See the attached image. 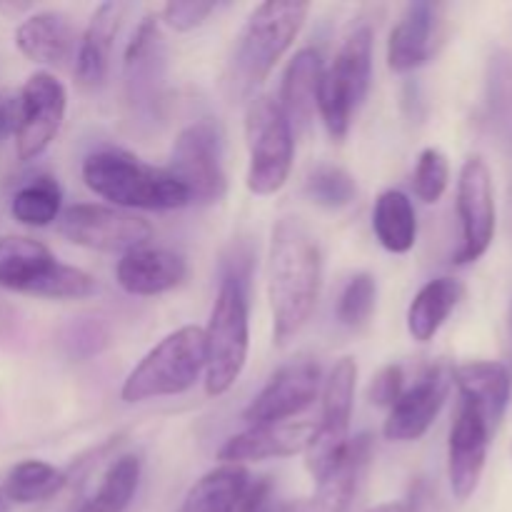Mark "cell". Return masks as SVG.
<instances>
[{
    "label": "cell",
    "instance_id": "1",
    "mask_svg": "<svg viewBox=\"0 0 512 512\" xmlns=\"http://www.w3.org/2000/svg\"><path fill=\"white\" fill-rule=\"evenodd\" d=\"M323 280L318 238L295 215L280 218L270 238L268 298L273 310V338L288 345L313 315Z\"/></svg>",
    "mask_w": 512,
    "mask_h": 512
},
{
    "label": "cell",
    "instance_id": "2",
    "mask_svg": "<svg viewBox=\"0 0 512 512\" xmlns=\"http://www.w3.org/2000/svg\"><path fill=\"white\" fill-rule=\"evenodd\" d=\"M310 5L295 0H268L260 3L245 20L228 70H225V93L233 103L253 98L255 90L268 80L290 45L308 20Z\"/></svg>",
    "mask_w": 512,
    "mask_h": 512
},
{
    "label": "cell",
    "instance_id": "3",
    "mask_svg": "<svg viewBox=\"0 0 512 512\" xmlns=\"http://www.w3.org/2000/svg\"><path fill=\"white\" fill-rule=\"evenodd\" d=\"M83 180L95 195L125 210H178L190 205L183 185L168 173L143 163L128 150H95L83 160Z\"/></svg>",
    "mask_w": 512,
    "mask_h": 512
},
{
    "label": "cell",
    "instance_id": "4",
    "mask_svg": "<svg viewBox=\"0 0 512 512\" xmlns=\"http://www.w3.org/2000/svg\"><path fill=\"white\" fill-rule=\"evenodd\" d=\"M205 370V330L185 325L165 335L125 378L120 398L143 403L153 398L188 393Z\"/></svg>",
    "mask_w": 512,
    "mask_h": 512
},
{
    "label": "cell",
    "instance_id": "5",
    "mask_svg": "<svg viewBox=\"0 0 512 512\" xmlns=\"http://www.w3.org/2000/svg\"><path fill=\"white\" fill-rule=\"evenodd\" d=\"M0 288L48 300H80L95 293L85 270L65 265L40 240L8 235L0 240Z\"/></svg>",
    "mask_w": 512,
    "mask_h": 512
},
{
    "label": "cell",
    "instance_id": "6",
    "mask_svg": "<svg viewBox=\"0 0 512 512\" xmlns=\"http://www.w3.org/2000/svg\"><path fill=\"white\" fill-rule=\"evenodd\" d=\"M248 288L223 278L205 328V390L225 395L245 368L250 348Z\"/></svg>",
    "mask_w": 512,
    "mask_h": 512
},
{
    "label": "cell",
    "instance_id": "7",
    "mask_svg": "<svg viewBox=\"0 0 512 512\" xmlns=\"http://www.w3.org/2000/svg\"><path fill=\"white\" fill-rule=\"evenodd\" d=\"M373 80V30L358 25L345 35L333 65L323 70L318 88V113L333 140H343L353 113L365 103Z\"/></svg>",
    "mask_w": 512,
    "mask_h": 512
},
{
    "label": "cell",
    "instance_id": "8",
    "mask_svg": "<svg viewBox=\"0 0 512 512\" xmlns=\"http://www.w3.org/2000/svg\"><path fill=\"white\" fill-rule=\"evenodd\" d=\"M248 143V190L253 195H275L290 178L295 155V133L270 95H255L245 110Z\"/></svg>",
    "mask_w": 512,
    "mask_h": 512
},
{
    "label": "cell",
    "instance_id": "9",
    "mask_svg": "<svg viewBox=\"0 0 512 512\" xmlns=\"http://www.w3.org/2000/svg\"><path fill=\"white\" fill-rule=\"evenodd\" d=\"M168 50L155 15H145L135 28L123 60V90L130 118L140 125H153L163 113Z\"/></svg>",
    "mask_w": 512,
    "mask_h": 512
},
{
    "label": "cell",
    "instance_id": "10",
    "mask_svg": "<svg viewBox=\"0 0 512 512\" xmlns=\"http://www.w3.org/2000/svg\"><path fill=\"white\" fill-rule=\"evenodd\" d=\"M168 173L195 205H215L228 193L223 168V133L213 120H195L175 138Z\"/></svg>",
    "mask_w": 512,
    "mask_h": 512
},
{
    "label": "cell",
    "instance_id": "11",
    "mask_svg": "<svg viewBox=\"0 0 512 512\" xmlns=\"http://www.w3.org/2000/svg\"><path fill=\"white\" fill-rule=\"evenodd\" d=\"M355 385H358V365L353 358H343L330 370L323 388V415L318 428L310 435L305 448V465L315 480L323 478L340 460L348 448L350 415L355 403Z\"/></svg>",
    "mask_w": 512,
    "mask_h": 512
},
{
    "label": "cell",
    "instance_id": "12",
    "mask_svg": "<svg viewBox=\"0 0 512 512\" xmlns=\"http://www.w3.org/2000/svg\"><path fill=\"white\" fill-rule=\"evenodd\" d=\"M58 230L63 238L80 248L103 253H130L148 245L153 228L148 220L108 205L78 203L60 213Z\"/></svg>",
    "mask_w": 512,
    "mask_h": 512
},
{
    "label": "cell",
    "instance_id": "13",
    "mask_svg": "<svg viewBox=\"0 0 512 512\" xmlns=\"http://www.w3.org/2000/svg\"><path fill=\"white\" fill-rule=\"evenodd\" d=\"M458 218L460 245L453 255V263L470 265L488 253L495 238L493 175L480 155H470L460 168Z\"/></svg>",
    "mask_w": 512,
    "mask_h": 512
},
{
    "label": "cell",
    "instance_id": "14",
    "mask_svg": "<svg viewBox=\"0 0 512 512\" xmlns=\"http://www.w3.org/2000/svg\"><path fill=\"white\" fill-rule=\"evenodd\" d=\"M63 83L55 75L33 73L25 80L18 93V130H15V148L20 160H35L58 135L65 118Z\"/></svg>",
    "mask_w": 512,
    "mask_h": 512
},
{
    "label": "cell",
    "instance_id": "15",
    "mask_svg": "<svg viewBox=\"0 0 512 512\" xmlns=\"http://www.w3.org/2000/svg\"><path fill=\"white\" fill-rule=\"evenodd\" d=\"M320 383H323L320 380V365L315 363V358L300 355V358L283 365L268 380V385L245 408L243 420L250 428L288 423L290 418H295V415H300L305 408L313 405V400L318 398Z\"/></svg>",
    "mask_w": 512,
    "mask_h": 512
},
{
    "label": "cell",
    "instance_id": "16",
    "mask_svg": "<svg viewBox=\"0 0 512 512\" xmlns=\"http://www.w3.org/2000/svg\"><path fill=\"white\" fill-rule=\"evenodd\" d=\"M493 430L470 400L460 398L448 443V475L455 498L468 500L478 490Z\"/></svg>",
    "mask_w": 512,
    "mask_h": 512
},
{
    "label": "cell",
    "instance_id": "17",
    "mask_svg": "<svg viewBox=\"0 0 512 512\" xmlns=\"http://www.w3.org/2000/svg\"><path fill=\"white\" fill-rule=\"evenodd\" d=\"M450 383H453V373L448 370V365H430L423 378L413 388L403 390L398 403L390 408L383 428L385 438L393 443H413V440L423 438L443 410Z\"/></svg>",
    "mask_w": 512,
    "mask_h": 512
},
{
    "label": "cell",
    "instance_id": "18",
    "mask_svg": "<svg viewBox=\"0 0 512 512\" xmlns=\"http://www.w3.org/2000/svg\"><path fill=\"white\" fill-rule=\"evenodd\" d=\"M373 465V435L363 433L348 443L338 463L318 480L310 512H358Z\"/></svg>",
    "mask_w": 512,
    "mask_h": 512
},
{
    "label": "cell",
    "instance_id": "19",
    "mask_svg": "<svg viewBox=\"0 0 512 512\" xmlns=\"http://www.w3.org/2000/svg\"><path fill=\"white\" fill-rule=\"evenodd\" d=\"M440 8L435 3H410L388 40V65L393 73L418 70L433 58L438 43Z\"/></svg>",
    "mask_w": 512,
    "mask_h": 512
},
{
    "label": "cell",
    "instance_id": "20",
    "mask_svg": "<svg viewBox=\"0 0 512 512\" xmlns=\"http://www.w3.org/2000/svg\"><path fill=\"white\" fill-rule=\"evenodd\" d=\"M310 435L313 428L308 423L258 425L225 440L223 448L218 450V460L223 465H243L270 458H290L295 453H305Z\"/></svg>",
    "mask_w": 512,
    "mask_h": 512
},
{
    "label": "cell",
    "instance_id": "21",
    "mask_svg": "<svg viewBox=\"0 0 512 512\" xmlns=\"http://www.w3.org/2000/svg\"><path fill=\"white\" fill-rule=\"evenodd\" d=\"M115 275L125 293L150 298V295H163L178 288L188 275V263L183 255L173 253V250L145 245V248L125 253Z\"/></svg>",
    "mask_w": 512,
    "mask_h": 512
},
{
    "label": "cell",
    "instance_id": "22",
    "mask_svg": "<svg viewBox=\"0 0 512 512\" xmlns=\"http://www.w3.org/2000/svg\"><path fill=\"white\" fill-rule=\"evenodd\" d=\"M128 10L125 3H103L90 18L83 38H80L78 58H75V78L83 88H100L108 80L113 40L118 35L123 15Z\"/></svg>",
    "mask_w": 512,
    "mask_h": 512
},
{
    "label": "cell",
    "instance_id": "23",
    "mask_svg": "<svg viewBox=\"0 0 512 512\" xmlns=\"http://www.w3.org/2000/svg\"><path fill=\"white\" fill-rule=\"evenodd\" d=\"M453 380L460 388V398L470 400L480 410L488 428L495 433L505 410H508L512 393V375L508 365L490 363V360L465 363L455 370Z\"/></svg>",
    "mask_w": 512,
    "mask_h": 512
},
{
    "label": "cell",
    "instance_id": "24",
    "mask_svg": "<svg viewBox=\"0 0 512 512\" xmlns=\"http://www.w3.org/2000/svg\"><path fill=\"white\" fill-rule=\"evenodd\" d=\"M323 58L315 48H303L290 60L280 88V110L293 133H305L318 108V88L323 78Z\"/></svg>",
    "mask_w": 512,
    "mask_h": 512
},
{
    "label": "cell",
    "instance_id": "25",
    "mask_svg": "<svg viewBox=\"0 0 512 512\" xmlns=\"http://www.w3.org/2000/svg\"><path fill=\"white\" fill-rule=\"evenodd\" d=\"M15 45L33 63L63 65L73 53V25L58 10H43V13L30 15L18 25Z\"/></svg>",
    "mask_w": 512,
    "mask_h": 512
},
{
    "label": "cell",
    "instance_id": "26",
    "mask_svg": "<svg viewBox=\"0 0 512 512\" xmlns=\"http://www.w3.org/2000/svg\"><path fill=\"white\" fill-rule=\"evenodd\" d=\"M465 288L455 278H435L418 290L408 308V330L418 343H428L438 335L463 298Z\"/></svg>",
    "mask_w": 512,
    "mask_h": 512
},
{
    "label": "cell",
    "instance_id": "27",
    "mask_svg": "<svg viewBox=\"0 0 512 512\" xmlns=\"http://www.w3.org/2000/svg\"><path fill=\"white\" fill-rule=\"evenodd\" d=\"M248 485L250 475L243 465H220L188 490L180 512H238Z\"/></svg>",
    "mask_w": 512,
    "mask_h": 512
},
{
    "label": "cell",
    "instance_id": "28",
    "mask_svg": "<svg viewBox=\"0 0 512 512\" xmlns=\"http://www.w3.org/2000/svg\"><path fill=\"white\" fill-rule=\"evenodd\" d=\"M373 230L385 250L403 255L413 250L418 240V218H415L413 200L400 190H385L375 200Z\"/></svg>",
    "mask_w": 512,
    "mask_h": 512
},
{
    "label": "cell",
    "instance_id": "29",
    "mask_svg": "<svg viewBox=\"0 0 512 512\" xmlns=\"http://www.w3.org/2000/svg\"><path fill=\"white\" fill-rule=\"evenodd\" d=\"M483 125L512 145V50H495L485 70Z\"/></svg>",
    "mask_w": 512,
    "mask_h": 512
},
{
    "label": "cell",
    "instance_id": "30",
    "mask_svg": "<svg viewBox=\"0 0 512 512\" xmlns=\"http://www.w3.org/2000/svg\"><path fill=\"white\" fill-rule=\"evenodd\" d=\"M68 485V475L43 460H23L5 475L3 493L8 503L33 505L55 498Z\"/></svg>",
    "mask_w": 512,
    "mask_h": 512
},
{
    "label": "cell",
    "instance_id": "31",
    "mask_svg": "<svg viewBox=\"0 0 512 512\" xmlns=\"http://www.w3.org/2000/svg\"><path fill=\"white\" fill-rule=\"evenodd\" d=\"M143 463L138 455H123L108 468L98 490L75 512H125L138 490Z\"/></svg>",
    "mask_w": 512,
    "mask_h": 512
},
{
    "label": "cell",
    "instance_id": "32",
    "mask_svg": "<svg viewBox=\"0 0 512 512\" xmlns=\"http://www.w3.org/2000/svg\"><path fill=\"white\" fill-rule=\"evenodd\" d=\"M60 205H63V190H60L58 180L50 175H38L13 195L10 210L18 223L30 225V228H45L60 218Z\"/></svg>",
    "mask_w": 512,
    "mask_h": 512
},
{
    "label": "cell",
    "instance_id": "33",
    "mask_svg": "<svg viewBox=\"0 0 512 512\" xmlns=\"http://www.w3.org/2000/svg\"><path fill=\"white\" fill-rule=\"evenodd\" d=\"M305 193L320 208L340 210L353 203L358 188L348 170L338 168V165H320L305 180Z\"/></svg>",
    "mask_w": 512,
    "mask_h": 512
},
{
    "label": "cell",
    "instance_id": "34",
    "mask_svg": "<svg viewBox=\"0 0 512 512\" xmlns=\"http://www.w3.org/2000/svg\"><path fill=\"white\" fill-rule=\"evenodd\" d=\"M378 300V285L370 273H358L348 280L338 300V320L350 330L363 328L370 320Z\"/></svg>",
    "mask_w": 512,
    "mask_h": 512
},
{
    "label": "cell",
    "instance_id": "35",
    "mask_svg": "<svg viewBox=\"0 0 512 512\" xmlns=\"http://www.w3.org/2000/svg\"><path fill=\"white\" fill-rule=\"evenodd\" d=\"M450 180V165L445 158L443 150L438 148H425L420 153L418 165H415L413 175V190L423 203L433 205L443 198V193L448 190Z\"/></svg>",
    "mask_w": 512,
    "mask_h": 512
},
{
    "label": "cell",
    "instance_id": "36",
    "mask_svg": "<svg viewBox=\"0 0 512 512\" xmlns=\"http://www.w3.org/2000/svg\"><path fill=\"white\" fill-rule=\"evenodd\" d=\"M108 343L110 330L100 318H73L63 330V345L70 358L88 360L103 353Z\"/></svg>",
    "mask_w": 512,
    "mask_h": 512
},
{
    "label": "cell",
    "instance_id": "37",
    "mask_svg": "<svg viewBox=\"0 0 512 512\" xmlns=\"http://www.w3.org/2000/svg\"><path fill=\"white\" fill-rule=\"evenodd\" d=\"M215 8H218L215 3H200V0H173L165 5L160 18L170 30L190 33V30L200 28L215 13Z\"/></svg>",
    "mask_w": 512,
    "mask_h": 512
},
{
    "label": "cell",
    "instance_id": "38",
    "mask_svg": "<svg viewBox=\"0 0 512 512\" xmlns=\"http://www.w3.org/2000/svg\"><path fill=\"white\" fill-rule=\"evenodd\" d=\"M403 395V368L400 365H385L368 388V400L375 408H393L398 398Z\"/></svg>",
    "mask_w": 512,
    "mask_h": 512
},
{
    "label": "cell",
    "instance_id": "39",
    "mask_svg": "<svg viewBox=\"0 0 512 512\" xmlns=\"http://www.w3.org/2000/svg\"><path fill=\"white\" fill-rule=\"evenodd\" d=\"M403 505L408 512H438V495H435L428 478L415 480L413 488H410L408 500H405Z\"/></svg>",
    "mask_w": 512,
    "mask_h": 512
},
{
    "label": "cell",
    "instance_id": "40",
    "mask_svg": "<svg viewBox=\"0 0 512 512\" xmlns=\"http://www.w3.org/2000/svg\"><path fill=\"white\" fill-rule=\"evenodd\" d=\"M18 130V95L3 93L0 95V143L15 135Z\"/></svg>",
    "mask_w": 512,
    "mask_h": 512
},
{
    "label": "cell",
    "instance_id": "41",
    "mask_svg": "<svg viewBox=\"0 0 512 512\" xmlns=\"http://www.w3.org/2000/svg\"><path fill=\"white\" fill-rule=\"evenodd\" d=\"M368 512H408V510H405L403 503H383V505H378V508H373Z\"/></svg>",
    "mask_w": 512,
    "mask_h": 512
},
{
    "label": "cell",
    "instance_id": "42",
    "mask_svg": "<svg viewBox=\"0 0 512 512\" xmlns=\"http://www.w3.org/2000/svg\"><path fill=\"white\" fill-rule=\"evenodd\" d=\"M508 358L512 363V303H510V310H508Z\"/></svg>",
    "mask_w": 512,
    "mask_h": 512
},
{
    "label": "cell",
    "instance_id": "43",
    "mask_svg": "<svg viewBox=\"0 0 512 512\" xmlns=\"http://www.w3.org/2000/svg\"><path fill=\"white\" fill-rule=\"evenodd\" d=\"M508 235L512 240V180H510V188H508Z\"/></svg>",
    "mask_w": 512,
    "mask_h": 512
},
{
    "label": "cell",
    "instance_id": "44",
    "mask_svg": "<svg viewBox=\"0 0 512 512\" xmlns=\"http://www.w3.org/2000/svg\"><path fill=\"white\" fill-rule=\"evenodd\" d=\"M0 512H10V508H8V498H5L3 488H0Z\"/></svg>",
    "mask_w": 512,
    "mask_h": 512
}]
</instances>
